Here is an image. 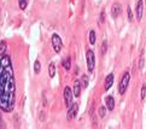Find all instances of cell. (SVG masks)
Instances as JSON below:
<instances>
[{
    "label": "cell",
    "instance_id": "1",
    "mask_svg": "<svg viewBox=\"0 0 146 129\" xmlns=\"http://www.w3.org/2000/svg\"><path fill=\"white\" fill-rule=\"evenodd\" d=\"M16 104V80L11 57H0V110L11 112Z\"/></svg>",
    "mask_w": 146,
    "mask_h": 129
},
{
    "label": "cell",
    "instance_id": "2",
    "mask_svg": "<svg viewBox=\"0 0 146 129\" xmlns=\"http://www.w3.org/2000/svg\"><path fill=\"white\" fill-rule=\"evenodd\" d=\"M129 80H130V74L128 73V71H126V73L123 74L121 81H119V85H118V92H119V94L121 95H123L124 93L127 92L128 85H129Z\"/></svg>",
    "mask_w": 146,
    "mask_h": 129
},
{
    "label": "cell",
    "instance_id": "3",
    "mask_svg": "<svg viewBox=\"0 0 146 129\" xmlns=\"http://www.w3.org/2000/svg\"><path fill=\"white\" fill-rule=\"evenodd\" d=\"M86 62H87V69L90 73H92L94 70V66H96V56L94 52L92 50H87L86 52Z\"/></svg>",
    "mask_w": 146,
    "mask_h": 129
},
{
    "label": "cell",
    "instance_id": "4",
    "mask_svg": "<svg viewBox=\"0 0 146 129\" xmlns=\"http://www.w3.org/2000/svg\"><path fill=\"white\" fill-rule=\"evenodd\" d=\"M51 42H52V47H53L56 53H60L62 48H63V42H62V39L58 34H53L51 38Z\"/></svg>",
    "mask_w": 146,
    "mask_h": 129
},
{
    "label": "cell",
    "instance_id": "5",
    "mask_svg": "<svg viewBox=\"0 0 146 129\" xmlns=\"http://www.w3.org/2000/svg\"><path fill=\"white\" fill-rule=\"evenodd\" d=\"M77 112H79V104L77 103H72V104L68 107V112H66V120L71 121L72 118H75Z\"/></svg>",
    "mask_w": 146,
    "mask_h": 129
},
{
    "label": "cell",
    "instance_id": "6",
    "mask_svg": "<svg viewBox=\"0 0 146 129\" xmlns=\"http://www.w3.org/2000/svg\"><path fill=\"white\" fill-rule=\"evenodd\" d=\"M63 94H64V101H65V105H66V107H69L71 104H72V91H71V88L70 87H65L64 88V91H63Z\"/></svg>",
    "mask_w": 146,
    "mask_h": 129
},
{
    "label": "cell",
    "instance_id": "7",
    "mask_svg": "<svg viewBox=\"0 0 146 129\" xmlns=\"http://www.w3.org/2000/svg\"><path fill=\"white\" fill-rule=\"evenodd\" d=\"M135 13H137V19L140 22V21L143 19V15H144V1H143V0H138V1H137Z\"/></svg>",
    "mask_w": 146,
    "mask_h": 129
},
{
    "label": "cell",
    "instance_id": "8",
    "mask_svg": "<svg viewBox=\"0 0 146 129\" xmlns=\"http://www.w3.org/2000/svg\"><path fill=\"white\" fill-rule=\"evenodd\" d=\"M122 12V5L119 3H113L111 7V16L112 18H117Z\"/></svg>",
    "mask_w": 146,
    "mask_h": 129
},
{
    "label": "cell",
    "instance_id": "9",
    "mask_svg": "<svg viewBox=\"0 0 146 129\" xmlns=\"http://www.w3.org/2000/svg\"><path fill=\"white\" fill-rule=\"evenodd\" d=\"M81 89H82V86H81V82L80 80H75L74 82V88H72V95L79 98L81 94Z\"/></svg>",
    "mask_w": 146,
    "mask_h": 129
},
{
    "label": "cell",
    "instance_id": "10",
    "mask_svg": "<svg viewBox=\"0 0 146 129\" xmlns=\"http://www.w3.org/2000/svg\"><path fill=\"white\" fill-rule=\"evenodd\" d=\"M105 107H106V110H109V111H112L115 109V99H113V97L108 95L105 98Z\"/></svg>",
    "mask_w": 146,
    "mask_h": 129
},
{
    "label": "cell",
    "instance_id": "11",
    "mask_svg": "<svg viewBox=\"0 0 146 129\" xmlns=\"http://www.w3.org/2000/svg\"><path fill=\"white\" fill-rule=\"evenodd\" d=\"M113 85V74H109L106 76V79H105V82H104V88H105V91H109L112 87Z\"/></svg>",
    "mask_w": 146,
    "mask_h": 129
},
{
    "label": "cell",
    "instance_id": "12",
    "mask_svg": "<svg viewBox=\"0 0 146 129\" xmlns=\"http://www.w3.org/2000/svg\"><path fill=\"white\" fill-rule=\"evenodd\" d=\"M6 50H7V44L5 40L0 41V57H3L4 54H6Z\"/></svg>",
    "mask_w": 146,
    "mask_h": 129
},
{
    "label": "cell",
    "instance_id": "13",
    "mask_svg": "<svg viewBox=\"0 0 146 129\" xmlns=\"http://www.w3.org/2000/svg\"><path fill=\"white\" fill-rule=\"evenodd\" d=\"M48 75H50L51 79H53L54 75H56V64L53 62H51L50 65H48Z\"/></svg>",
    "mask_w": 146,
    "mask_h": 129
},
{
    "label": "cell",
    "instance_id": "14",
    "mask_svg": "<svg viewBox=\"0 0 146 129\" xmlns=\"http://www.w3.org/2000/svg\"><path fill=\"white\" fill-rule=\"evenodd\" d=\"M63 68L66 70V71H69L70 69H71V58L70 57H66V58L63 60Z\"/></svg>",
    "mask_w": 146,
    "mask_h": 129
},
{
    "label": "cell",
    "instance_id": "15",
    "mask_svg": "<svg viewBox=\"0 0 146 129\" xmlns=\"http://www.w3.org/2000/svg\"><path fill=\"white\" fill-rule=\"evenodd\" d=\"M80 82H81L82 88H87V87H88V83H90V79H88V76H87V75H83Z\"/></svg>",
    "mask_w": 146,
    "mask_h": 129
},
{
    "label": "cell",
    "instance_id": "16",
    "mask_svg": "<svg viewBox=\"0 0 146 129\" xmlns=\"http://www.w3.org/2000/svg\"><path fill=\"white\" fill-rule=\"evenodd\" d=\"M145 65V50L141 51V54H140V62H139V69H143Z\"/></svg>",
    "mask_w": 146,
    "mask_h": 129
},
{
    "label": "cell",
    "instance_id": "17",
    "mask_svg": "<svg viewBox=\"0 0 146 129\" xmlns=\"http://www.w3.org/2000/svg\"><path fill=\"white\" fill-rule=\"evenodd\" d=\"M96 40H97V35L94 30H91L90 32V44L91 45H94L96 44Z\"/></svg>",
    "mask_w": 146,
    "mask_h": 129
},
{
    "label": "cell",
    "instance_id": "18",
    "mask_svg": "<svg viewBox=\"0 0 146 129\" xmlns=\"http://www.w3.org/2000/svg\"><path fill=\"white\" fill-rule=\"evenodd\" d=\"M28 1L29 0H18V5H19V9L22 10H25L27 9V6H28Z\"/></svg>",
    "mask_w": 146,
    "mask_h": 129
},
{
    "label": "cell",
    "instance_id": "19",
    "mask_svg": "<svg viewBox=\"0 0 146 129\" xmlns=\"http://www.w3.org/2000/svg\"><path fill=\"white\" fill-rule=\"evenodd\" d=\"M40 71H41V63L39 60H35V63H34V73L35 74H40Z\"/></svg>",
    "mask_w": 146,
    "mask_h": 129
},
{
    "label": "cell",
    "instance_id": "20",
    "mask_svg": "<svg viewBox=\"0 0 146 129\" xmlns=\"http://www.w3.org/2000/svg\"><path fill=\"white\" fill-rule=\"evenodd\" d=\"M98 113H99V117H100V118L105 117V115H106V107L105 106H100V107H99V110H98Z\"/></svg>",
    "mask_w": 146,
    "mask_h": 129
},
{
    "label": "cell",
    "instance_id": "21",
    "mask_svg": "<svg viewBox=\"0 0 146 129\" xmlns=\"http://www.w3.org/2000/svg\"><path fill=\"white\" fill-rule=\"evenodd\" d=\"M106 51H108V41L104 40L103 44H102V54L104 56V54L106 53Z\"/></svg>",
    "mask_w": 146,
    "mask_h": 129
},
{
    "label": "cell",
    "instance_id": "22",
    "mask_svg": "<svg viewBox=\"0 0 146 129\" xmlns=\"http://www.w3.org/2000/svg\"><path fill=\"white\" fill-rule=\"evenodd\" d=\"M140 97H141V100H145V98H146V85L144 83L143 87H141V93H140Z\"/></svg>",
    "mask_w": 146,
    "mask_h": 129
},
{
    "label": "cell",
    "instance_id": "23",
    "mask_svg": "<svg viewBox=\"0 0 146 129\" xmlns=\"http://www.w3.org/2000/svg\"><path fill=\"white\" fill-rule=\"evenodd\" d=\"M127 13H128V21L129 22H133V13H132V9L129 6H127Z\"/></svg>",
    "mask_w": 146,
    "mask_h": 129
},
{
    "label": "cell",
    "instance_id": "24",
    "mask_svg": "<svg viewBox=\"0 0 146 129\" xmlns=\"http://www.w3.org/2000/svg\"><path fill=\"white\" fill-rule=\"evenodd\" d=\"M0 129H6V124H5V121L3 118L1 112H0Z\"/></svg>",
    "mask_w": 146,
    "mask_h": 129
},
{
    "label": "cell",
    "instance_id": "25",
    "mask_svg": "<svg viewBox=\"0 0 146 129\" xmlns=\"http://www.w3.org/2000/svg\"><path fill=\"white\" fill-rule=\"evenodd\" d=\"M104 22H105V11H104V10H103V11L100 12V16H99V23H104Z\"/></svg>",
    "mask_w": 146,
    "mask_h": 129
},
{
    "label": "cell",
    "instance_id": "26",
    "mask_svg": "<svg viewBox=\"0 0 146 129\" xmlns=\"http://www.w3.org/2000/svg\"><path fill=\"white\" fill-rule=\"evenodd\" d=\"M41 121H44V112H41V117H40Z\"/></svg>",
    "mask_w": 146,
    "mask_h": 129
},
{
    "label": "cell",
    "instance_id": "27",
    "mask_svg": "<svg viewBox=\"0 0 146 129\" xmlns=\"http://www.w3.org/2000/svg\"><path fill=\"white\" fill-rule=\"evenodd\" d=\"M0 12H1V10H0Z\"/></svg>",
    "mask_w": 146,
    "mask_h": 129
}]
</instances>
